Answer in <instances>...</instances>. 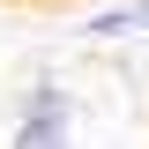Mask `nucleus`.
<instances>
[{
  "instance_id": "1",
  "label": "nucleus",
  "mask_w": 149,
  "mask_h": 149,
  "mask_svg": "<svg viewBox=\"0 0 149 149\" xmlns=\"http://www.w3.org/2000/svg\"><path fill=\"white\" fill-rule=\"evenodd\" d=\"M15 149H74V142H67V112H22Z\"/></svg>"
},
{
  "instance_id": "2",
  "label": "nucleus",
  "mask_w": 149,
  "mask_h": 149,
  "mask_svg": "<svg viewBox=\"0 0 149 149\" xmlns=\"http://www.w3.org/2000/svg\"><path fill=\"white\" fill-rule=\"evenodd\" d=\"M149 30V0H134V8H104V15H90V37H134Z\"/></svg>"
}]
</instances>
